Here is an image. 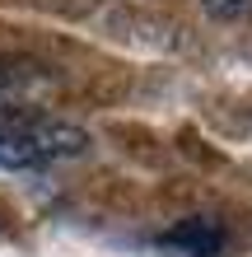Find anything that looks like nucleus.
Wrapping results in <instances>:
<instances>
[{"mask_svg": "<svg viewBox=\"0 0 252 257\" xmlns=\"http://www.w3.org/2000/svg\"><path fill=\"white\" fill-rule=\"evenodd\" d=\"M89 150V136L42 112L0 108V169H47Z\"/></svg>", "mask_w": 252, "mask_h": 257, "instance_id": "obj_1", "label": "nucleus"}, {"mask_svg": "<svg viewBox=\"0 0 252 257\" xmlns=\"http://www.w3.org/2000/svg\"><path fill=\"white\" fill-rule=\"evenodd\" d=\"M159 257H219L224 252V229L210 220V215H191L154 243Z\"/></svg>", "mask_w": 252, "mask_h": 257, "instance_id": "obj_2", "label": "nucleus"}, {"mask_svg": "<svg viewBox=\"0 0 252 257\" xmlns=\"http://www.w3.org/2000/svg\"><path fill=\"white\" fill-rule=\"evenodd\" d=\"M201 5L215 19H243V14H252V0H201Z\"/></svg>", "mask_w": 252, "mask_h": 257, "instance_id": "obj_3", "label": "nucleus"}]
</instances>
